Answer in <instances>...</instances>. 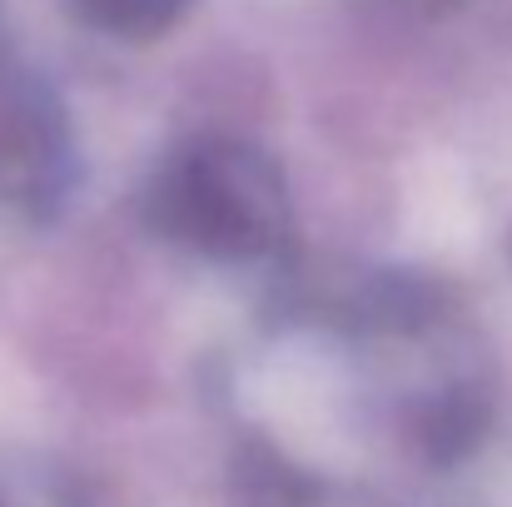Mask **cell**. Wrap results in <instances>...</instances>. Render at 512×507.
Instances as JSON below:
<instances>
[{
  "label": "cell",
  "mask_w": 512,
  "mask_h": 507,
  "mask_svg": "<svg viewBox=\"0 0 512 507\" xmlns=\"http://www.w3.org/2000/svg\"><path fill=\"white\" fill-rule=\"evenodd\" d=\"M145 224L209 264H269L289 249L294 209L279 165L229 135H204L165 155L145 184Z\"/></svg>",
  "instance_id": "6da1fadb"
},
{
  "label": "cell",
  "mask_w": 512,
  "mask_h": 507,
  "mask_svg": "<svg viewBox=\"0 0 512 507\" xmlns=\"http://www.w3.org/2000/svg\"><path fill=\"white\" fill-rule=\"evenodd\" d=\"M0 507H75L65 483L30 468H0Z\"/></svg>",
  "instance_id": "3957f363"
},
{
  "label": "cell",
  "mask_w": 512,
  "mask_h": 507,
  "mask_svg": "<svg viewBox=\"0 0 512 507\" xmlns=\"http://www.w3.org/2000/svg\"><path fill=\"white\" fill-rule=\"evenodd\" d=\"M95 30L120 40H155L184 15L189 0H70Z\"/></svg>",
  "instance_id": "7a4b0ae2"
}]
</instances>
